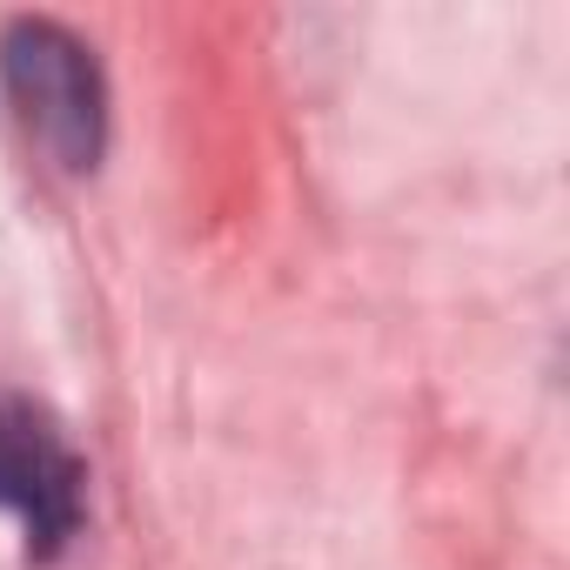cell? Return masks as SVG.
I'll use <instances>...</instances> for the list:
<instances>
[{
	"mask_svg": "<svg viewBox=\"0 0 570 570\" xmlns=\"http://www.w3.org/2000/svg\"><path fill=\"white\" fill-rule=\"evenodd\" d=\"M0 510L28 530V557H55L88 517V463L35 396H0Z\"/></svg>",
	"mask_w": 570,
	"mask_h": 570,
	"instance_id": "7a4b0ae2",
	"label": "cell"
},
{
	"mask_svg": "<svg viewBox=\"0 0 570 570\" xmlns=\"http://www.w3.org/2000/svg\"><path fill=\"white\" fill-rule=\"evenodd\" d=\"M0 88H8L14 121L28 128V141L68 168L88 175L108 148V81L101 61L81 35H68L61 21H8L0 28Z\"/></svg>",
	"mask_w": 570,
	"mask_h": 570,
	"instance_id": "6da1fadb",
	"label": "cell"
}]
</instances>
